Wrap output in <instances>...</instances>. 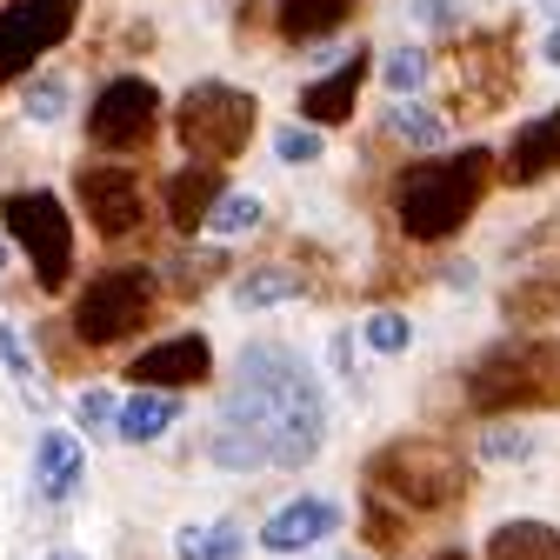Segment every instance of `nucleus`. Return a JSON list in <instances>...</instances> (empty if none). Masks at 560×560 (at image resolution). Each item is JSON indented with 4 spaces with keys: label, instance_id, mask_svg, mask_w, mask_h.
Listing matches in <instances>:
<instances>
[{
    "label": "nucleus",
    "instance_id": "nucleus-31",
    "mask_svg": "<svg viewBox=\"0 0 560 560\" xmlns=\"http://www.w3.org/2000/svg\"><path fill=\"white\" fill-rule=\"evenodd\" d=\"M67 114V81H34L27 88V120H60Z\"/></svg>",
    "mask_w": 560,
    "mask_h": 560
},
{
    "label": "nucleus",
    "instance_id": "nucleus-3",
    "mask_svg": "<svg viewBox=\"0 0 560 560\" xmlns=\"http://www.w3.org/2000/svg\"><path fill=\"white\" fill-rule=\"evenodd\" d=\"M474 413H527V407H560V334L553 340H508L467 374Z\"/></svg>",
    "mask_w": 560,
    "mask_h": 560
},
{
    "label": "nucleus",
    "instance_id": "nucleus-9",
    "mask_svg": "<svg viewBox=\"0 0 560 560\" xmlns=\"http://www.w3.org/2000/svg\"><path fill=\"white\" fill-rule=\"evenodd\" d=\"M81 0H14L0 8V81L27 74L40 54H54L67 34H74Z\"/></svg>",
    "mask_w": 560,
    "mask_h": 560
},
{
    "label": "nucleus",
    "instance_id": "nucleus-20",
    "mask_svg": "<svg viewBox=\"0 0 560 560\" xmlns=\"http://www.w3.org/2000/svg\"><path fill=\"white\" fill-rule=\"evenodd\" d=\"M347 14H354V0H280V34L288 40H320Z\"/></svg>",
    "mask_w": 560,
    "mask_h": 560
},
{
    "label": "nucleus",
    "instance_id": "nucleus-17",
    "mask_svg": "<svg viewBox=\"0 0 560 560\" xmlns=\"http://www.w3.org/2000/svg\"><path fill=\"white\" fill-rule=\"evenodd\" d=\"M174 420H180V394H174V387H140L133 400H120L114 434H120L127 447H154V441H167Z\"/></svg>",
    "mask_w": 560,
    "mask_h": 560
},
{
    "label": "nucleus",
    "instance_id": "nucleus-1",
    "mask_svg": "<svg viewBox=\"0 0 560 560\" xmlns=\"http://www.w3.org/2000/svg\"><path fill=\"white\" fill-rule=\"evenodd\" d=\"M221 420L247 428L273 467H307L327 441V394L280 340H254L241 354V381H234Z\"/></svg>",
    "mask_w": 560,
    "mask_h": 560
},
{
    "label": "nucleus",
    "instance_id": "nucleus-21",
    "mask_svg": "<svg viewBox=\"0 0 560 560\" xmlns=\"http://www.w3.org/2000/svg\"><path fill=\"white\" fill-rule=\"evenodd\" d=\"M241 547H247L241 521H207V527H180L174 534L180 560H241Z\"/></svg>",
    "mask_w": 560,
    "mask_h": 560
},
{
    "label": "nucleus",
    "instance_id": "nucleus-13",
    "mask_svg": "<svg viewBox=\"0 0 560 560\" xmlns=\"http://www.w3.org/2000/svg\"><path fill=\"white\" fill-rule=\"evenodd\" d=\"M327 534H340V508L320 501V494H301V501H288L280 514H267L260 547H267V553H307V547H320Z\"/></svg>",
    "mask_w": 560,
    "mask_h": 560
},
{
    "label": "nucleus",
    "instance_id": "nucleus-25",
    "mask_svg": "<svg viewBox=\"0 0 560 560\" xmlns=\"http://www.w3.org/2000/svg\"><path fill=\"white\" fill-rule=\"evenodd\" d=\"M381 81H387V94H394V101L420 94V88H428V54H420V47H394V54H387V67H381Z\"/></svg>",
    "mask_w": 560,
    "mask_h": 560
},
{
    "label": "nucleus",
    "instance_id": "nucleus-6",
    "mask_svg": "<svg viewBox=\"0 0 560 560\" xmlns=\"http://www.w3.org/2000/svg\"><path fill=\"white\" fill-rule=\"evenodd\" d=\"M0 221H8V241L34 260V280L47 294H60L67 273H74V221H67L60 194H47V187L8 194L0 200Z\"/></svg>",
    "mask_w": 560,
    "mask_h": 560
},
{
    "label": "nucleus",
    "instance_id": "nucleus-37",
    "mask_svg": "<svg viewBox=\"0 0 560 560\" xmlns=\"http://www.w3.org/2000/svg\"><path fill=\"white\" fill-rule=\"evenodd\" d=\"M434 560H467V553H434Z\"/></svg>",
    "mask_w": 560,
    "mask_h": 560
},
{
    "label": "nucleus",
    "instance_id": "nucleus-11",
    "mask_svg": "<svg viewBox=\"0 0 560 560\" xmlns=\"http://www.w3.org/2000/svg\"><path fill=\"white\" fill-rule=\"evenodd\" d=\"M74 194H81V207H88L94 234H107V241L133 234L140 214H148V194H140V174H133V167H81V174H74Z\"/></svg>",
    "mask_w": 560,
    "mask_h": 560
},
{
    "label": "nucleus",
    "instance_id": "nucleus-26",
    "mask_svg": "<svg viewBox=\"0 0 560 560\" xmlns=\"http://www.w3.org/2000/svg\"><path fill=\"white\" fill-rule=\"evenodd\" d=\"M207 228H214L221 241L254 234V228H260V200H254V194H221V200H214V214H207Z\"/></svg>",
    "mask_w": 560,
    "mask_h": 560
},
{
    "label": "nucleus",
    "instance_id": "nucleus-16",
    "mask_svg": "<svg viewBox=\"0 0 560 560\" xmlns=\"http://www.w3.org/2000/svg\"><path fill=\"white\" fill-rule=\"evenodd\" d=\"M361 81H368V54L354 47V60H340L327 81H314V88L301 94V120H314V127L347 120V114H354V101H361Z\"/></svg>",
    "mask_w": 560,
    "mask_h": 560
},
{
    "label": "nucleus",
    "instance_id": "nucleus-14",
    "mask_svg": "<svg viewBox=\"0 0 560 560\" xmlns=\"http://www.w3.org/2000/svg\"><path fill=\"white\" fill-rule=\"evenodd\" d=\"M547 174H560V107H547L540 120H527V127L514 133L508 161H501V180H508V187H534V180H547Z\"/></svg>",
    "mask_w": 560,
    "mask_h": 560
},
{
    "label": "nucleus",
    "instance_id": "nucleus-29",
    "mask_svg": "<svg viewBox=\"0 0 560 560\" xmlns=\"http://www.w3.org/2000/svg\"><path fill=\"white\" fill-rule=\"evenodd\" d=\"M114 420H120V400H114L107 387H88V394H81V428H88V434H114Z\"/></svg>",
    "mask_w": 560,
    "mask_h": 560
},
{
    "label": "nucleus",
    "instance_id": "nucleus-30",
    "mask_svg": "<svg viewBox=\"0 0 560 560\" xmlns=\"http://www.w3.org/2000/svg\"><path fill=\"white\" fill-rule=\"evenodd\" d=\"M407 14H413V27H460L467 0H407Z\"/></svg>",
    "mask_w": 560,
    "mask_h": 560
},
{
    "label": "nucleus",
    "instance_id": "nucleus-10",
    "mask_svg": "<svg viewBox=\"0 0 560 560\" xmlns=\"http://www.w3.org/2000/svg\"><path fill=\"white\" fill-rule=\"evenodd\" d=\"M514 94V54L501 34H480L454 54V107L460 114H494Z\"/></svg>",
    "mask_w": 560,
    "mask_h": 560
},
{
    "label": "nucleus",
    "instance_id": "nucleus-8",
    "mask_svg": "<svg viewBox=\"0 0 560 560\" xmlns=\"http://www.w3.org/2000/svg\"><path fill=\"white\" fill-rule=\"evenodd\" d=\"M154 127H161V94H154V81H140V74L107 81L94 94V107H88V140L107 148V154H140L154 140Z\"/></svg>",
    "mask_w": 560,
    "mask_h": 560
},
{
    "label": "nucleus",
    "instance_id": "nucleus-33",
    "mask_svg": "<svg viewBox=\"0 0 560 560\" xmlns=\"http://www.w3.org/2000/svg\"><path fill=\"white\" fill-rule=\"evenodd\" d=\"M0 361H8V374L21 381V387H34V361H27V347H21V334L0 320Z\"/></svg>",
    "mask_w": 560,
    "mask_h": 560
},
{
    "label": "nucleus",
    "instance_id": "nucleus-19",
    "mask_svg": "<svg viewBox=\"0 0 560 560\" xmlns=\"http://www.w3.org/2000/svg\"><path fill=\"white\" fill-rule=\"evenodd\" d=\"M487 560H560V534L547 521H508L487 534Z\"/></svg>",
    "mask_w": 560,
    "mask_h": 560
},
{
    "label": "nucleus",
    "instance_id": "nucleus-23",
    "mask_svg": "<svg viewBox=\"0 0 560 560\" xmlns=\"http://www.w3.org/2000/svg\"><path fill=\"white\" fill-rule=\"evenodd\" d=\"M301 294V273L294 267H254L234 280V301L241 307H280V301H294Z\"/></svg>",
    "mask_w": 560,
    "mask_h": 560
},
{
    "label": "nucleus",
    "instance_id": "nucleus-24",
    "mask_svg": "<svg viewBox=\"0 0 560 560\" xmlns=\"http://www.w3.org/2000/svg\"><path fill=\"white\" fill-rule=\"evenodd\" d=\"M387 133L407 140V148H441V140H447V120H441L434 107H420V101H400V107L387 114Z\"/></svg>",
    "mask_w": 560,
    "mask_h": 560
},
{
    "label": "nucleus",
    "instance_id": "nucleus-4",
    "mask_svg": "<svg viewBox=\"0 0 560 560\" xmlns=\"http://www.w3.org/2000/svg\"><path fill=\"white\" fill-rule=\"evenodd\" d=\"M368 480H374V494H387L394 508L434 514V508H454L467 494V460L447 441H387L368 460Z\"/></svg>",
    "mask_w": 560,
    "mask_h": 560
},
{
    "label": "nucleus",
    "instance_id": "nucleus-18",
    "mask_svg": "<svg viewBox=\"0 0 560 560\" xmlns=\"http://www.w3.org/2000/svg\"><path fill=\"white\" fill-rule=\"evenodd\" d=\"M228 187H221V167L214 161H200V167H180L174 180H167V214H174V228H207V214H214V200H221Z\"/></svg>",
    "mask_w": 560,
    "mask_h": 560
},
{
    "label": "nucleus",
    "instance_id": "nucleus-22",
    "mask_svg": "<svg viewBox=\"0 0 560 560\" xmlns=\"http://www.w3.org/2000/svg\"><path fill=\"white\" fill-rule=\"evenodd\" d=\"M508 314L514 320H560V267H540L508 288Z\"/></svg>",
    "mask_w": 560,
    "mask_h": 560
},
{
    "label": "nucleus",
    "instance_id": "nucleus-5",
    "mask_svg": "<svg viewBox=\"0 0 560 560\" xmlns=\"http://www.w3.org/2000/svg\"><path fill=\"white\" fill-rule=\"evenodd\" d=\"M254 127H260V101L241 94V88H228V81L187 88V101H180V114H174V133H180L187 161H214V167L234 161V154H247Z\"/></svg>",
    "mask_w": 560,
    "mask_h": 560
},
{
    "label": "nucleus",
    "instance_id": "nucleus-35",
    "mask_svg": "<svg viewBox=\"0 0 560 560\" xmlns=\"http://www.w3.org/2000/svg\"><path fill=\"white\" fill-rule=\"evenodd\" d=\"M540 60H547V67H560V21H553V34L540 40Z\"/></svg>",
    "mask_w": 560,
    "mask_h": 560
},
{
    "label": "nucleus",
    "instance_id": "nucleus-39",
    "mask_svg": "<svg viewBox=\"0 0 560 560\" xmlns=\"http://www.w3.org/2000/svg\"><path fill=\"white\" fill-rule=\"evenodd\" d=\"M54 560H81V553H54Z\"/></svg>",
    "mask_w": 560,
    "mask_h": 560
},
{
    "label": "nucleus",
    "instance_id": "nucleus-34",
    "mask_svg": "<svg viewBox=\"0 0 560 560\" xmlns=\"http://www.w3.org/2000/svg\"><path fill=\"white\" fill-rule=\"evenodd\" d=\"M368 540L374 547H400V521L387 514V494H374V508H368Z\"/></svg>",
    "mask_w": 560,
    "mask_h": 560
},
{
    "label": "nucleus",
    "instance_id": "nucleus-36",
    "mask_svg": "<svg viewBox=\"0 0 560 560\" xmlns=\"http://www.w3.org/2000/svg\"><path fill=\"white\" fill-rule=\"evenodd\" d=\"M540 14H553V21H560V0H540Z\"/></svg>",
    "mask_w": 560,
    "mask_h": 560
},
{
    "label": "nucleus",
    "instance_id": "nucleus-12",
    "mask_svg": "<svg viewBox=\"0 0 560 560\" xmlns=\"http://www.w3.org/2000/svg\"><path fill=\"white\" fill-rule=\"evenodd\" d=\"M133 387H200L207 374H214V347H207L200 334H174V340H161V347H148L133 368Z\"/></svg>",
    "mask_w": 560,
    "mask_h": 560
},
{
    "label": "nucleus",
    "instance_id": "nucleus-32",
    "mask_svg": "<svg viewBox=\"0 0 560 560\" xmlns=\"http://www.w3.org/2000/svg\"><path fill=\"white\" fill-rule=\"evenodd\" d=\"M534 434L527 428H487V460H527Z\"/></svg>",
    "mask_w": 560,
    "mask_h": 560
},
{
    "label": "nucleus",
    "instance_id": "nucleus-27",
    "mask_svg": "<svg viewBox=\"0 0 560 560\" xmlns=\"http://www.w3.org/2000/svg\"><path fill=\"white\" fill-rule=\"evenodd\" d=\"M273 154L288 161V167L320 161V127H280V133H273Z\"/></svg>",
    "mask_w": 560,
    "mask_h": 560
},
{
    "label": "nucleus",
    "instance_id": "nucleus-38",
    "mask_svg": "<svg viewBox=\"0 0 560 560\" xmlns=\"http://www.w3.org/2000/svg\"><path fill=\"white\" fill-rule=\"evenodd\" d=\"M0 267H8V241H0Z\"/></svg>",
    "mask_w": 560,
    "mask_h": 560
},
{
    "label": "nucleus",
    "instance_id": "nucleus-2",
    "mask_svg": "<svg viewBox=\"0 0 560 560\" xmlns=\"http://www.w3.org/2000/svg\"><path fill=\"white\" fill-rule=\"evenodd\" d=\"M494 180V154L487 148H460L447 161H413L394 180V221L407 241H447L474 221V207Z\"/></svg>",
    "mask_w": 560,
    "mask_h": 560
},
{
    "label": "nucleus",
    "instance_id": "nucleus-28",
    "mask_svg": "<svg viewBox=\"0 0 560 560\" xmlns=\"http://www.w3.org/2000/svg\"><path fill=\"white\" fill-rule=\"evenodd\" d=\"M407 340H413V320H400V314H374L368 320V347H374V354H407Z\"/></svg>",
    "mask_w": 560,
    "mask_h": 560
},
{
    "label": "nucleus",
    "instance_id": "nucleus-15",
    "mask_svg": "<svg viewBox=\"0 0 560 560\" xmlns=\"http://www.w3.org/2000/svg\"><path fill=\"white\" fill-rule=\"evenodd\" d=\"M81 480H88V454H81V441L67 434V428H47L40 447H34V487H40V501H74V494H81Z\"/></svg>",
    "mask_w": 560,
    "mask_h": 560
},
{
    "label": "nucleus",
    "instance_id": "nucleus-7",
    "mask_svg": "<svg viewBox=\"0 0 560 560\" xmlns=\"http://www.w3.org/2000/svg\"><path fill=\"white\" fill-rule=\"evenodd\" d=\"M148 307H154V273L148 267H107L74 294V340L114 347L148 320Z\"/></svg>",
    "mask_w": 560,
    "mask_h": 560
}]
</instances>
